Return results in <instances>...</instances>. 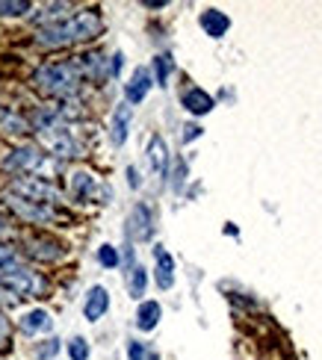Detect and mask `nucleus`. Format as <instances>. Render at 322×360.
<instances>
[{"label": "nucleus", "instance_id": "obj_1", "mask_svg": "<svg viewBox=\"0 0 322 360\" xmlns=\"http://www.w3.org/2000/svg\"><path fill=\"white\" fill-rule=\"evenodd\" d=\"M104 33V15L95 6L86 9H74L66 21L51 24L36 30L33 41L42 51H63V48H74V44H89Z\"/></svg>", "mask_w": 322, "mask_h": 360}, {"label": "nucleus", "instance_id": "obj_2", "mask_svg": "<svg viewBox=\"0 0 322 360\" xmlns=\"http://www.w3.org/2000/svg\"><path fill=\"white\" fill-rule=\"evenodd\" d=\"M30 86L36 89L39 95H44L51 103L68 101V98H80L83 89V74L74 63V56L68 59H48V63L36 65L33 77H30Z\"/></svg>", "mask_w": 322, "mask_h": 360}, {"label": "nucleus", "instance_id": "obj_3", "mask_svg": "<svg viewBox=\"0 0 322 360\" xmlns=\"http://www.w3.org/2000/svg\"><path fill=\"white\" fill-rule=\"evenodd\" d=\"M0 287H4L12 298H48L51 281L42 272H36L27 260H15L0 266Z\"/></svg>", "mask_w": 322, "mask_h": 360}, {"label": "nucleus", "instance_id": "obj_4", "mask_svg": "<svg viewBox=\"0 0 322 360\" xmlns=\"http://www.w3.org/2000/svg\"><path fill=\"white\" fill-rule=\"evenodd\" d=\"M48 166L59 169L63 162L51 160L36 142H21V145H15L12 151L4 154V160H0V172L9 174V180H12V177H27V174H42V169H48Z\"/></svg>", "mask_w": 322, "mask_h": 360}, {"label": "nucleus", "instance_id": "obj_5", "mask_svg": "<svg viewBox=\"0 0 322 360\" xmlns=\"http://www.w3.org/2000/svg\"><path fill=\"white\" fill-rule=\"evenodd\" d=\"M4 195H12V198H21V201H33V204H51L59 207L66 201L63 189H59L48 174H27V177H12Z\"/></svg>", "mask_w": 322, "mask_h": 360}, {"label": "nucleus", "instance_id": "obj_6", "mask_svg": "<svg viewBox=\"0 0 322 360\" xmlns=\"http://www.w3.org/2000/svg\"><path fill=\"white\" fill-rule=\"evenodd\" d=\"M68 201L74 204H89V201H95V204H110L113 201V189L101 184V180L92 174L89 169H71L68 172Z\"/></svg>", "mask_w": 322, "mask_h": 360}, {"label": "nucleus", "instance_id": "obj_7", "mask_svg": "<svg viewBox=\"0 0 322 360\" xmlns=\"http://www.w3.org/2000/svg\"><path fill=\"white\" fill-rule=\"evenodd\" d=\"M36 145H39L51 160H56V162L78 160V157L83 154L80 139H78V133H74L71 124H59V127H54V130H48V133H39Z\"/></svg>", "mask_w": 322, "mask_h": 360}, {"label": "nucleus", "instance_id": "obj_8", "mask_svg": "<svg viewBox=\"0 0 322 360\" xmlns=\"http://www.w3.org/2000/svg\"><path fill=\"white\" fill-rule=\"evenodd\" d=\"M15 248L21 251L24 260H33V263H59L66 257V245L54 233H42V231L24 233Z\"/></svg>", "mask_w": 322, "mask_h": 360}, {"label": "nucleus", "instance_id": "obj_9", "mask_svg": "<svg viewBox=\"0 0 322 360\" xmlns=\"http://www.w3.org/2000/svg\"><path fill=\"white\" fill-rule=\"evenodd\" d=\"M4 204L9 210V216H15L24 224H33V228H48V224H56L59 219H63V210L51 207V204L21 201V198H12V195H4Z\"/></svg>", "mask_w": 322, "mask_h": 360}, {"label": "nucleus", "instance_id": "obj_10", "mask_svg": "<svg viewBox=\"0 0 322 360\" xmlns=\"http://www.w3.org/2000/svg\"><path fill=\"white\" fill-rule=\"evenodd\" d=\"M125 236H128L130 245L151 243V239H154V213H151V204L136 201L130 207V213L125 219Z\"/></svg>", "mask_w": 322, "mask_h": 360}, {"label": "nucleus", "instance_id": "obj_11", "mask_svg": "<svg viewBox=\"0 0 322 360\" xmlns=\"http://www.w3.org/2000/svg\"><path fill=\"white\" fill-rule=\"evenodd\" d=\"M80 74H83V83H95V86H104L110 80V56L101 53V51H83L74 56Z\"/></svg>", "mask_w": 322, "mask_h": 360}, {"label": "nucleus", "instance_id": "obj_12", "mask_svg": "<svg viewBox=\"0 0 322 360\" xmlns=\"http://www.w3.org/2000/svg\"><path fill=\"white\" fill-rule=\"evenodd\" d=\"M110 290L104 287V283H92V287L86 290V295H83V319L86 322H101L106 313H110Z\"/></svg>", "mask_w": 322, "mask_h": 360}, {"label": "nucleus", "instance_id": "obj_13", "mask_svg": "<svg viewBox=\"0 0 322 360\" xmlns=\"http://www.w3.org/2000/svg\"><path fill=\"white\" fill-rule=\"evenodd\" d=\"M154 89V77H151V68L148 65H136L130 80L125 83V103L128 107H140V103L151 95Z\"/></svg>", "mask_w": 322, "mask_h": 360}, {"label": "nucleus", "instance_id": "obj_14", "mask_svg": "<svg viewBox=\"0 0 322 360\" xmlns=\"http://www.w3.org/2000/svg\"><path fill=\"white\" fill-rule=\"evenodd\" d=\"M18 334L24 337H42V334H51L54 331V316L44 307H30L18 316Z\"/></svg>", "mask_w": 322, "mask_h": 360}, {"label": "nucleus", "instance_id": "obj_15", "mask_svg": "<svg viewBox=\"0 0 322 360\" xmlns=\"http://www.w3.org/2000/svg\"><path fill=\"white\" fill-rule=\"evenodd\" d=\"M130 124H133V107H128L125 101L116 103V110L110 115V127H106V130H110L113 148H125V142L130 136Z\"/></svg>", "mask_w": 322, "mask_h": 360}, {"label": "nucleus", "instance_id": "obj_16", "mask_svg": "<svg viewBox=\"0 0 322 360\" xmlns=\"http://www.w3.org/2000/svg\"><path fill=\"white\" fill-rule=\"evenodd\" d=\"M145 157H148V169H151V174L163 180L166 172H168V162H172V154H168V145H166V139L160 136V133H154V136L148 139Z\"/></svg>", "mask_w": 322, "mask_h": 360}, {"label": "nucleus", "instance_id": "obj_17", "mask_svg": "<svg viewBox=\"0 0 322 360\" xmlns=\"http://www.w3.org/2000/svg\"><path fill=\"white\" fill-rule=\"evenodd\" d=\"M180 107L187 110L190 115L202 118V115L213 112V107H216V101H213V95H210V92H204L202 86H190V89H183V92H180Z\"/></svg>", "mask_w": 322, "mask_h": 360}, {"label": "nucleus", "instance_id": "obj_18", "mask_svg": "<svg viewBox=\"0 0 322 360\" xmlns=\"http://www.w3.org/2000/svg\"><path fill=\"white\" fill-rule=\"evenodd\" d=\"M154 283L157 290H172L175 287V257L166 251V245H154Z\"/></svg>", "mask_w": 322, "mask_h": 360}, {"label": "nucleus", "instance_id": "obj_19", "mask_svg": "<svg viewBox=\"0 0 322 360\" xmlns=\"http://www.w3.org/2000/svg\"><path fill=\"white\" fill-rule=\"evenodd\" d=\"M71 12H74V4H44L36 12H30L27 18H30V24H33L36 30H42V27H51V24L66 21Z\"/></svg>", "mask_w": 322, "mask_h": 360}, {"label": "nucleus", "instance_id": "obj_20", "mask_svg": "<svg viewBox=\"0 0 322 360\" xmlns=\"http://www.w3.org/2000/svg\"><path fill=\"white\" fill-rule=\"evenodd\" d=\"M0 133H6V136H18V139H24V136H30L33 130H30L27 115H24V112L6 107V103H0Z\"/></svg>", "mask_w": 322, "mask_h": 360}, {"label": "nucleus", "instance_id": "obj_21", "mask_svg": "<svg viewBox=\"0 0 322 360\" xmlns=\"http://www.w3.org/2000/svg\"><path fill=\"white\" fill-rule=\"evenodd\" d=\"M163 319V304L154 302V298H142L140 307H136V331H142V334H151L154 328L160 325Z\"/></svg>", "mask_w": 322, "mask_h": 360}, {"label": "nucleus", "instance_id": "obj_22", "mask_svg": "<svg viewBox=\"0 0 322 360\" xmlns=\"http://www.w3.org/2000/svg\"><path fill=\"white\" fill-rule=\"evenodd\" d=\"M148 283H151V275L142 263H136L130 269H125V290L133 302H142L145 292H148Z\"/></svg>", "mask_w": 322, "mask_h": 360}, {"label": "nucleus", "instance_id": "obj_23", "mask_svg": "<svg viewBox=\"0 0 322 360\" xmlns=\"http://www.w3.org/2000/svg\"><path fill=\"white\" fill-rule=\"evenodd\" d=\"M198 27L204 30V36L222 39L228 30H231V18H228L225 12H219V9H204L202 15H198Z\"/></svg>", "mask_w": 322, "mask_h": 360}, {"label": "nucleus", "instance_id": "obj_24", "mask_svg": "<svg viewBox=\"0 0 322 360\" xmlns=\"http://www.w3.org/2000/svg\"><path fill=\"white\" fill-rule=\"evenodd\" d=\"M175 56L172 53H157L154 59H151V77H154V86L166 89L168 80H172V74H175Z\"/></svg>", "mask_w": 322, "mask_h": 360}, {"label": "nucleus", "instance_id": "obj_25", "mask_svg": "<svg viewBox=\"0 0 322 360\" xmlns=\"http://www.w3.org/2000/svg\"><path fill=\"white\" fill-rule=\"evenodd\" d=\"M187 174H190L187 160H183V157H172V162H168V172H166L168 189H172V192H183V184H187Z\"/></svg>", "mask_w": 322, "mask_h": 360}, {"label": "nucleus", "instance_id": "obj_26", "mask_svg": "<svg viewBox=\"0 0 322 360\" xmlns=\"http://www.w3.org/2000/svg\"><path fill=\"white\" fill-rule=\"evenodd\" d=\"M59 352H63V340L48 337L33 346V360H54V357H59Z\"/></svg>", "mask_w": 322, "mask_h": 360}, {"label": "nucleus", "instance_id": "obj_27", "mask_svg": "<svg viewBox=\"0 0 322 360\" xmlns=\"http://www.w3.org/2000/svg\"><path fill=\"white\" fill-rule=\"evenodd\" d=\"M95 260H98V266H101V269H118V266H121V254H118V248H116V245L101 243V245H98V251H95Z\"/></svg>", "mask_w": 322, "mask_h": 360}, {"label": "nucleus", "instance_id": "obj_28", "mask_svg": "<svg viewBox=\"0 0 322 360\" xmlns=\"http://www.w3.org/2000/svg\"><path fill=\"white\" fill-rule=\"evenodd\" d=\"M33 12L30 0H0V18H21Z\"/></svg>", "mask_w": 322, "mask_h": 360}, {"label": "nucleus", "instance_id": "obj_29", "mask_svg": "<svg viewBox=\"0 0 322 360\" xmlns=\"http://www.w3.org/2000/svg\"><path fill=\"white\" fill-rule=\"evenodd\" d=\"M66 354H68V360H89L92 357V346H89V340L86 337H71L68 342H66Z\"/></svg>", "mask_w": 322, "mask_h": 360}, {"label": "nucleus", "instance_id": "obj_30", "mask_svg": "<svg viewBox=\"0 0 322 360\" xmlns=\"http://www.w3.org/2000/svg\"><path fill=\"white\" fill-rule=\"evenodd\" d=\"M12 236H15V224H12V216H9L6 204L0 201V239H4V243H9Z\"/></svg>", "mask_w": 322, "mask_h": 360}, {"label": "nucleus", "instance_id": "obj_31", "mask_svg": "<svg viewBox=\"0 0 322 360\" xmlns=\"http://www.w3.org/2000/svg\"><path fill=\"white\" fill-rule=\"evenodd\" d=\"M128 360H145L148 357V342H142V340H128Z\"/></svg>", "mask_w": 322, "mask_h": 360}, {"label": "nucleus", "instance_id": "obj_32", "mask_svg": "<svg viewBox=\"0 0 322 360\" xmlns=\"http://www.w3.org/2000/svg\"><path fill=\"white\" fill-rule=\"evenodd\" d=\"M15 260H24V257H21V251L15 248L12 243H4V239H0V266L15 263Z\"/></svg>", "mask_w": 322, "mask_h": 360}, {"label": "nucleus", "instance_id": "obj_33", "mask_svg": "<svg viewBox=\"0 0 322 360\" xmlns=\"http://www.w3.org/2000/svg\"><path fill=\"white\" fill-rule=\"evenodd\" d=\"M204 133V127L202 124H195V122H190V124H183V136H180V142L183 145H190V142H195L198 136Z\"/></svg>", "mask_w": 322, "mask_h": 360}, {"label": "nucleus", "instance_id": "obj_34", "mask_svg": "<svg viewBox=\"0 0 322 360\" xmlns=\"http://www.w3.org/2000/svg\"><path fill=\"white\" fill-rule=\"evenodd\" d=\"M125 177H128V186H130L133 192L142 189V172L136 169V166H128V169H125Z\"/></svg>", "mask_w": 322, "mask_h": 360}, {"label": "nucleus", "instance_id": "obj_35", "mask_svg": "<svg viewBox=\"0 0 322 360\" xmlns=\"http://www.w3.org/2000/svg\"><path fill=\"white\" fill-rule=\"evenodd\" d=\"M121 68H125V53H121V51L110 53V80H116V77H118Z\"/></svg>", "mask_w": 322, "mask_h": 360}, {"label": "nucleus", "instance_id": "obj_36", "mask_svg": "<svg viewBox=\"0 0 322 360\" xmlns=\"http://www.w3.org/2000/svg\"><path fill=\"white\" fill-rule=\"evenodd\" d=\"M15 304H18V298H12L4 287H0V310H4L6 313V307H15Z\"/></svg>", "mask_w": 322, "mask_h": 360}, {"label": "nucleus", "instance_id": "obj_37", "mask_svg": "<svg viewBox=\"0 0 322 360\" xmlns=\"http://www.w3.org/2000/svg\"><path fill=\"white\" fill-rule=\"evenodd\" d=\"M142 6L145 9H166L168 4H166V0H142Z\"/></svg>", "mask_w": 322, "mask_h": 360}, {"label": "nucleus", "instance_id": "obj_38", "mask_svg": "<svg viewBox=\"0 0 322 360\" xmlns=\"http://www.w3.org/2000/svg\"><path fill=\"white\" fill-rule=\"evenodd\" d=\"M145 360H163V357H160L157 352H148V357H145Z\"/></svg>", "mask_w": 322, "mask_h": 360}]
</instances>
